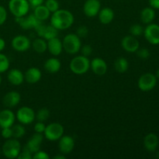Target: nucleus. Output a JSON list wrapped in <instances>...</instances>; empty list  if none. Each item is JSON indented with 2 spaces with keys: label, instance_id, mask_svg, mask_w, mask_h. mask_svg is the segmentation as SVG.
I'll list each match as a JSON object with an SVG mask.
<instances>
[{
  "label": "nucleus",
  "instance_id": "6ab92c4d",
  "mask_svg": "<svg viewBox=\"0 0 159 159\" xmlns=\"http://www.w3.org/2000/svg\"><path fill=\"white\" fill-rule=\"evenodd\" d=\"M21 101V96L16 91H10L6 93L2 99L3 105L7 108L16 107Z\"/></svg>",
  "mask_w": 159,
  "mask_h": 159
},
{
  "label": "nucleus",
  "instance_id": "7c9ffc66",
  "mask_svg": "<svg viewBox=\"0 0 159 159\" xmlns=\"http://www.w3.org/2000/svg\"><path fill=\"white\" fill-rule=\"evenodd\" d=\"M50 113L49 110L48 108H43L40 109L36 113V119L37 120V121H40V122H45V121L48 120L50 117Z\"/></svg>",
  "mask_w": 159,
  "mask_h": 159
},
{
  "label": "nucleus",
  "instance_id": "09e8293b",
  "mask_svg": "<svg viewBox=\"0 0 159 159\" xmlns=\"http://www.w3.org/2000/svg\"><path fill=\"white\" fill-rule=\"evenodd\" d=\"M2 76L1 75H0V85L2 84Z\"/></svg>",
  "mask_w": 159,
  "mask_h": 159
},
{
  "label": "nucleus",
  "instance_id": "c9c22d12",
  "mask_svg": "<svg viewBox=\"0 0 159 159\" xmlns=\"http://www.w3.org/2000/svg\"><path fill=\"white\" fill-rule=\"evenodd\" d=\"M18 159H33V154L26 148H23L17 157Z\"/></svg>",
  "mask_w": 159,
  "mask_h": 159
},
{
  "label": "nucleus",
  "instance_id": "f704fd0d",
  "mask_svg": "<svg viewBox=\"0 0 159 159\" xmlns=\"http://www.w3.org/2000/svg\"><path fill=\"white\" fill-rule=\"evenodd\" d=\"M137 55L141 59H147L150 57V51L147 48H140L136 51Z\"/></svg>",
  "mask_w": 159,
  "mask_h": 159
},
{
  "label": "nucleus",
  "instance_id": "412c9836",
  "mask_svg": "<svg viewBox=\"0 0 159 159\" xmlns=\"http://www.w3.org/2000/svg\"><path fill=\"white\" fill-rule=\"evenodd\" d=\"M48 51L54 57L59 56L63 51L62 40L57 37L48 40Z\"/></svg>",
  "mask_w": 159,
  "mask_h": 159
},
{
  "label": "nucleus",
  "instance_id": "9b49d317",
  "mask_svg": "<svg viewBox=\"0 0 159 159\" xmlns=\"http://www.w3.org/2000/svg\"><path fill=\"white\" fill-rule=\"evenodd\" d=\"M35 31L39 37H41L46 40L57 37V34H58V30L51 24L45 25L43 23H40L36 28Z\"/></svg>",
  "mask_w": 159,
  "mask_h": 159
},
{
  "label": "nucleus",
  "instance_id": "0eeeda50",
  "mask_svg": "<svg viewBox=\"0 0 159 159\" xmlns=\"http://www.w3.org/2000/svg\"><path fill=\"white\" fill-rule=\"evenodd\" d=\"M158 79L155 75L152 73H144L140 76L138 81V86L139 89L142 92L152 91L156 86Z\"/></svg>",
  "mask_w": 159,
  "mask_h": 159
},
{
  "label": "nucleus",
  "instance_id": "9d476101",
  "mask_svg": "<svg viewBox=\"0 0 159 159\" xmlns=\"http://www.w3.org/2000/svg\"><path fill=\"white\" fill-rule=\"evenodd\" d=\"M16 22L17 24L22 28V29L27 30L34 29L35 30L40 23H42L41 21L36 18L34 14H30V15H26L23 17H18V18H15Z\"/></svg>",
  "mask_w": 159,
  "mask_h": 159
},
{
  "label": "nucleus",
  "instance_id": "2f4dec72",
  "mask_svg": "<svg viewBox=\"0 0 159 159\" xmlns=\"http://www.w3.org/2000/svg\"><path fill=\"white\" fill-rule=\"evenodd\" d=\"M10 65V61L8 57L0 52V74L8 71Z\"/></svg>",
  "mask_w": 159,
  "mask_h": 159
},
{
  "label": "nucleus",
  "instance_id": "473e14b6",
  "mask_svg": "<svg viewBox=\"0 0 159 159\" xmlns=\"http://www.w3.org/2000/svg\"><path fill=\"white\" fill-rule=\"evenodd\" d=\"M44 6L48 9V10L53 13L60 9V5L57 0H46L44 1Z\"/></svg>",
  "mask_w": 159,
  "mask_h": 159
},
{
  "label": "nucleus",
  "instance_id": "58836bf2",
  "mask_svg": "<svg viewBox=\"0 0 159 159\" xmlns=\"http://www.w3.org/2000/svg\"><path fill=\"white\" fill-rule=\"evenodd\" d=\"M7 10L2 6H0V26L4 24L7 20Z\"/></svg>",
  "mask_w": 159,
  "mask_h": 159
},
{
  "label": "nucleus",
  "instance_id": "4be33fe9",
  "mask_svg": "<svg viewBox=\"0 0 159 159\" xmlns=\"http://www.w3.org/2000/svg\"><path fill=\"white\" fill-rule=\"evenodd\" d=\"M7 79L10 84L18 86V85H22L25 81L24 74L20 69L12 68L8 71Z\"/></svg>",
  "mask_w": 159,
  "mask_h": 159
},
{
  "label": "nucleus",
  "instance_id": "c85d7f7f",
  "mask_svg": "<svg viewBox=\"0 0 159 159\" xmlns=\"http://www.w3.org/2000/svg\"><path fill=\"white\" fill-rule=\"evenodd\" d=\"M114 68L118 73H125L129 68V62L125 57H118L114 62Z\"/></svg>",
  "mask_w": 159,
  "mask_h": 159
},
{
  "label": "nucleus",
  "instance_id": "f8f14e48",
  "mask_svg": "<svg viewBox=\"0 0 159 159\" xmlns=\"http://www.w3.org/2000/svg\"><path fill=\"white\" fill-rule=\"evenodd\" d=\"M11 44H12V48L16 51H19V52H24L31 48L30 40L27 37L22 34L13 37Z\"/></svg>",
  "mask_w": 159,
  "mask_h": 159
},
{
  "label": "nucleus",
  "instance_id": "aec40b11",
  "mask_svg": "<svg viewBox=\"0 0 159 159\" xmlns=\"http://www.w3.org/2000/svg\"><path fill=\"white\" fill-rule=\"evenodd\" d=\"M144 147L147 151L154 152L157 150L159 145V138L155 133H149L144 138Z\"/></svg>",
  "mask_w": 159,
  "mask_h": 159
},
{
  "label": "nucleus",
  "instance_id": "c756f323",
  "mask_svg": "<svg viewBox=\"0 0 159 159\" xmlns=\"http://www.w3.org/2000/svg\"><path fill=\"white\" fill-rule=\"evenodd\" d=\"M11 128H12V138H13L20 139V138H22L26 134V129H25L23 124H13L11 127Z\"/></svg>",
  "mask_w": 159,
  "mask_h": 159
},
{
  "label": "nucleus",
  "instance_id": "dca6fc26",
  "mask_svg": "<svg viewBox=\"0 0 159 159\" xmlns=\"http://www.w3.org/2000/svg\"><path fill=\"white\" fill-rule=\"evenodd\" d=\"M43 138H44V136H43V134L34 133L29 138L26 145H25V148H27L32 154L35 153L37 151L40 150V146L43 143Z\"/></svg>",
  "mask_w": 159,
  "mask_h": 159
},
{
  "label": "nucleus",
  "instance_id": "4468645a",
  "mask_svg": "<svg viewBox=\"0 0 159 159\" xmlns=\"http://www.w3.org/2000/svg\"><path fill=\"white\" fill-rule=\"evenodd\" d=\"M101 9L99 0H86L83 5V12L87 17H95Z\"/></svg>",
  "mask_w": 159,
  "mask_h": 159
},
{
  "label": "nucleus",
  "instance_id": "a878e982",
  "mask_svg": "<svg viewBox=\"0 0 159 159\" xmlns=\"http://www.w3.org/2000/svg\"><path fill=\"white\" fill-rule=\"evenodd\" d=\"M33 14L40 21L43 22L48 20V19H50L51 12L48 10V9L44 6V4H43L37 6V7L34 8V12H33Z\"/></svg>",
  "mask_w": 159,
  "mask_h": 159
},
{
  "label": "nucleus",
  "instance_id": "393cba45",
  "mask_svg": "<svg viewBox=\"0 0 159 159\" xmlns=\"http://www.w3.org/2000/svg\"><path fill=\"white\" fill-rule=\"evenodd\" d=\"M97 16L99 17V22L102 24L108 25L110 23H112V21L114 19V12L111 8L105 7L99 10Z\"/></svg>",
  "mask_w": 159,
  "mask_h": 159
},
{
  "label": "nucleus",
  "instance_id": "e433bc0d",
  "mask_svg": "<svg viewBox=\"0 0 159 159\" xmlns=\"http://www.w3.org/2000/svg\"><path fill=\"white\" fill-rule=\"evenodd\" d=\"M50 156L46 152L42 150L37 151L33 154V159H49Z\"/></svg>",
  "mask_w": 159,
  "mask_h": 159
},
{
  "label": "nucleus",
  "instance_id": "ea45409f",
  "mask_svg": "<svg viewBox=\"0 0 159 159\" xmlns=\"http://www.w3.org/2000/svg\"><path fill=\"white\" fill-rule=\"evenodd\" d=\"M1 135L2 137L6 140L9 139V138H12V128H11V127H5V128H2Z\"/></svg>",
  "mask_w": 159,
  "mask_h": 159
},
{
  "label": "nucleus",
  "instance_id": "37998d69",
  "mask_svg": "<svg viewBox=\"0 0 159 159\" xmlns=\"http://www.w3.org/2000/svg\"><path fill=\"white\" fill-rule=\"evenodd\" d=\"M28 2H29L30 7L33 8L37 7V6L43 5L44 3V0H28Z\"/></svg>",
  "mask_w": 159,
  "mask_h": 159
},
{
  "label": "nucleus",
  "instance_id": "39448f33",
  "mask_svg": "<svg viewBox=\"0 0 159 159\" xmlns=\"http://www.w3.org/2000/svg\"><path fill=\"white\" fill-rule=\"evenodd\" d=\"M8 6L9 10L15 18L26 16L30 8L28 0H9Z\"/></svg>",
  "mask_w": 159,
  "mask_h": 159
},
{
  "label": "nucleus",
  "instance_id": "c03bdc74",
  "mask_svg": "<svg viewBox=\"0 0 159 159\" xmlns=\"http://www.w3.org/2000/svg\"><path fill=\"white\" fill-rule=\"evenodd\" d=\"M149 6L154 9H159V0H149Z\"/></svg>",
  "mask_w": 159,
  "mask_h": 159
},
{
  "label": "nucleus",
  "instance_id": "cd10ccee",
  "mask_svg": "<svg viewBox=\"0 0 159 159\" xmlns=\"http://www.w3.org/2000/svg\"><path fill=\"white\" fill-rule=\"evenodd\" d=\"M31 47L35 52L38 54H43L48 51V40L41 37H38L33 40L31 43Z\"/></svg>",
  "mask_w": 159,
  "mask_h": 159
},
{
  "label": "nucleus",
  "instance_id": "1a4fd4ad",
  "mask_svg": "<svg viewBox=\"0 0 159 159\" xmlns=\"http://www.w3.org/2000/svg\"><path fill=\"white\" fill-rule=\"evenodd\" d=\"M144 38L152 45L159 44V25L156 23H149L144 29Z\"/></svg>",
  "mask_w": 159,
  "mask_h": 159
},
{
  "label": "nucleus",
  "instance_id": "ddd939ff",
  "mask_svg": "<svg viewBox=\"0 0 159 159\" xmlns=\"http://www.w3.org/2000/svg\"><path fill=\"white\" fill-rule=\"evenodd\" d=\"M75 148V140L69 135H63L58 140L59 151L63 155H69Z\"/></svg>",
  "mask_w": 159,
  "mask_h": 159
},
{
  "label": "nucleus",
  "instance_id": "de8ad7c7",
  "mask_svg": "<svg viewBox=\"0 0 159 159\" xmlns=\"http://www.w3.org/2000/svg\"><path fill=\"white\" fill-rule=\"evenodd\" d=\"M155 76L157 77V79H159V68L156 71V73H155Z\"/></svg>",
  "mask_w": 159,
  "mask_h": 159
},
{
  "label": "nucleus",
  "instance_id": "423d86ee",
  "mask_svg": "<svg viewBox=\"0 0 159 159\" xmlns=\"http://www.w3.org/2000/svg\"><path fill=\"white\" fill-rule=\"evenodd\" d=\"M65 129L61 124L57 122L51 123L48 125H46L43 136L47 140L50 141H58L64 135Z\"/></svg>",
  "mask_w": 159,
  "mask_h": 159
},
{
  "label": "nucleus",
  "instance_id": "a211bd4d",
  "mask_svg": "<svg viewBox=\"0 0 159 159\" xmlns=\"http://www.w3.org/2000/svg\"><path fill=\"white\" fill-rule=\"evenodd\" d=\"M90 68L96 75H103L107 73L108 66L105 61L101 57H95L90 61Z\"/></svg>",
  "mask_w": 159,
  "mask_h": 159
},
{
  "label": "nucleus",
  "instance_id": "a18cd8bd",
  "mask_svg": "<svg viewBox=\"0 0 159 159\" xmlns=\"http://www.w3.org/2000/svg\"><path fill=\"white\" fill-rule=\"evenodd\" d=\"M5 48H6V41L4 39L0 37V52H2L5 49Z\"/></svg>",
  "mask_w": 159,
  "mask_h": 159
},
{
  "label": "nucleus",
  "instance_id": "f257e3e1",
  "mask_svg": "<svg viewBox=\"0 0 159 159\" xmlns=\"http://www.w3.org/2000/svg\"><path fill=\"white\" fill-rule=\"evenodd\" d=\"M50 20L51 24L57 30H65L72 26L75 18L74 15L69 10L59 9L51 13Z\"/></svg>",
  "mask_w": 159,
  "mask_h": 159
},
{
  "label": "nucleus",
  "instance_id": "7ed1b4c3",
  "mask_svg": "<svg viewBox=\"0 0 159 159\" xmlns=\"http://www.w3.org/2000/svg\"><path fill=\"white\" fill-rule=\"evenodd\" d=\"M2 154L9 159H15L20 155L22 146L16 138H9L4 142L2 146Z\"/></svg>",
  "mask_w": 159,
  "mask_h": 159
},
{
  "label": "nucleus",
  "instance_id": "20e7f679",
  "mask_svg": "<svg viewBox=\"0 0 159 159\" xmlns=\"http://www.w3.org/2000/svg\"><path fill=\"white\" fill-rule=\"evenodd\" d=\"M63 50L69 54H75L82 47L81 38L76 34H68L62 40Z\"/></svg>",
  "mask_w": 159,
  "mask_h": 159
},
{
  "label": "nucleus",
  "instance_id": "79ce46f5",
  "mask_svg": "<svg viewBox=\"0 0 159 159\" xmlns=\"http://www.w3.org/2000/svg\"><path fill=\"white\" fill-rule=\"evenodd\" d=\"M88 34H89L88 28H87L85 26H79V27L77 29V31H76V34H77L80 38H82V37H85L87 35H88Z\"/></svg>",
  "mask_w": 159,
  "mask_h": 159
},
{
  "label": "nucleus",
  "instance_id": "bb28decb",
  "mask_svg": "<svg viewBox=\"0 0 159 159\" xmlns=\"http://www.w3.org/2000/svg\"><path fill=\"white\" fill-rule=\"evenodd\" d=\"M141 20L144 24H149L153 23L155 19V9L152 7H145L141 12Z\"/></svg>",
  "mask_w": 159,
  "mask_h": 159
},
{
  "label": "nucleus",
  "instance_id": "5701e85b",
  "mask_svg": "<svg viewBox=\"0 0 159 159\" xmlns=\"http://www.w3.org/2000/svg\"><path fill=\"white\" fill-rule=\"evenodd\" d=\"M42 78V72L38 68L32 67L28 68L24 73V79L30 84H35L38 82Z\"/></svg>",
  "mask_w": 159,
  "mask_h": 159
},
{
  "label": "nucleus",
  "instance_id": "b1692460",
  "mask_svg": "<svg viewBox=\"0 0 159 159\" xmlns=\"http://www.w3.org/2000/svg\"><path fill=\"white\" fill-rule=\"evenodd\" d=\"M43 68L47 72L50 73V74H55L60 71L61 68V63L58 58L53 57L48 58L45 61Z\"/></svg>",
  "mask_w": 159,
  "mask_h": 159
},
{
  "label": "nucleus",
  "instance_id": "a19ab883",
  "mask_svg": "<svg viewBox=\"0 0 159 159\" xmlns=\"http://www.w3.org/2000/svg\"><path fill=\"white\" fill-rule=\"evenodd\" d=\"M80 51H81V53H82V55L89 57V56L91 55L92 52H93V48H92L90 45L85 44V45H84V46L81 47Z\"/></svg>",
  "mask_w": 159,
  "mask_h": 159
},
{
  "label": "nucleus",
  "instance_id": "f03ea898",
  "mask_svg": "<svg viewBox=\"0 0 159 159\" xmlns=\"http://www.w3.org/2000/svg\"><path fill=\"white\" fill-rule=\"evenodd\" d=\"M69 68L75 75H82L85 74L90 69L89 59L88 57H85L82 54L75 56L70 61Z\"/></svg>",
  "mask_w": 159,
  "mask_h": 159
},
{
  "label": "nucleus",
  "instance_id": "f3484780",
  "mask_svg": "<svg viewBox=\"0 0 159 159\" xmlns=\"http://www.w3.org/2000/svg\"><path fill=\"white\" fill-rule=\"evenodd\" d=\"M16 120V114L9 108L0 111V127H11Z\"/></svg>",
  "mask_w": 159,
  "mask_h": 159
},
{
  "label": "nucleus",
  "instance_id": "49530a36",
  "mask_svg": "<svg viewBox=\"0 0 159 159\" xmlns=\"http://www.w3.org/2000/svg\"><path fill=\"white\" fill-rule=\"evenodd\" d=\"M65 155L61 154V155H56V156L54 157V159H65Z\"/></svg>",
  "mask_w": 159,
  "mask_h": 159
},
{
  "label": "nucleus",
  "instance_id": "6e6552de",
  "mask_svg": "<svg viewBox=\"0 0 159 159\" xmlns=\"http://www.w3.org/2000/svg\"><path fill=\"white\" fill-rule=\"evenodd\" d=\"M16 119L23 125H29L36 120V113L31 107H22L16 113Z\"/></svg>",
  "mask_w": 159,
  "mask_h": 159
},
{
  "label": "nucleus",
  "instance_id": "4c0bfd02",
  "mask_svg": "<svg viewBox=\"0 0 159 159\" xmlns=\"http://www.w3.org/2000/svg\"><path fill=\"white\" fill-rule=\"evenodd\" d=\"M45 128H46V125L44 124V122H40V121H37V123H36L34 127V130L35 133L43 134Z\"/></svg>",
  "mask_w": 159,
  "mask_h": 159
},
{
  "label": "nucleus",
  "instance_id": "72a5a7b5",
  "mask_svg": "<svg viewBox=\"0 0 159 159\" xmlns=\"http://www.w3.org/2000/svg\"><path fill=\"white\" fill-rule=\"evenodd\" d=\"M144 33V28L140 24H134L130 27V35L134 36L135 37H138L141 36Z\"/></svg>",
  "mask_w": 159,
  "mask_h": 159
},
{
  "label": "nucleus",
  "instance_id": "2eb2a0df",
  "mask_svg": "<svg viewBox=\"0 0 159 159\" xmlns=\"http://www.w3.org/2000/svg\"><path fill=\"white\" fill-rule=\"evenodd\" d=\"M121 47L125 51L128 53H136L139 49L140 43L137 37L132 35L125 36L121 40Z\"/></svg>",
  "mask_w": 159,
  "mask_h": 159
}]
</instances>
